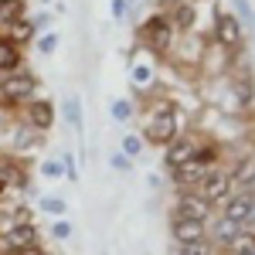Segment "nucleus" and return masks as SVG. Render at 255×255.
Here are the masks:
<instances>
[{"label":"nucleus","instance_id":"f257e3e1","mask_svg":"<svg viewBox=\"0 0 255 255\" xmlns=\"http://www.w3.org/2000/svg\"><path fill=\"white\" fill-rule=\"evenodd\" d=\"M34 89H38V79L31 72H7L3 82H0V102L3 106H20V102H31L34 99Z\"/></svg>","mask_w":255,"mask_h":255},{"label":"nucleus","instance_id":"f03ea898","mask_svg":"<svg viewBox=\"0 0 255 255\" xmlns=\"http://www.w3.org/2000/svg\"><path fill=\"white\" fill-rule=\"evenodd\" d=\"M139 38H143V44L153 55H167V48L174 44V24H170V17H163V14H153V17L139 27Z\"/></svg>","mask_w":255,"mask_h":255},{"label":"nucleus","instance_id":"7ed1b4c3","mask_svg":"<svg viewBox=\"0 0 255 255\" xmlns=\"http://www.w3.org/2000/svg\"><path fill=\"white\" fill-rule=\"evenodd\" d=\"M180 123H177V109H170V113H157V116L146 119V129H143V136H146V143H157V146H167L170 139L180 136V129H177Z\"/></svg>","mask_w":255,"mask_h":255},{"label":"nucleus","instance_id":"20e7f679","mask_svg":"<svg viewBox=\"0 0 255 255\" xmlns=\"http://www.w3.org/2000/svg\"><path fill=\"white\" fill-rule=\"evenodd\" d=\"M215 41L218 48H228V51L242 48V24L232 10H215Z\"/></svg>","mask_w":255,"mask_h":255},{"label":"nucleus","instance_id":"39448f33","mask_svg":"<svg viewBox=\"0 0 255 255\" xmlns=\"http://www.w3.org/2000/svg\"><path fill=\"white\" fill-rule=\"evenodd\" d=\"M211 211H215V204L204 194H197V191H184L177 197V218H191V221H204L208 225Z\"/></svg>","mask_w":255,"mask_h":255},{"label":"nucleus","instance_id":"423d86ee","mask_svg":"<svg viewBox=\"0 0 255 255\" xmlns=\"http://www.w3.org/2000/svg\"><path fill=\"white\" fill-rule=\"evenodd\" d=\"M225 218L238 221L242 228H255V194L249 191H238L225 201Z\"/></svg>","mask_w":255,"mask_h":255},{"label":"nucleus","instance_id":"0eeeda50","mask_svg":"<svg viewBox=\"0 0 255 255\" xmlns=\"http://www.w3.org/2000/svg\"><path fill=\"white\" fill-rule=\"evenodd\" d=\"M197 153V139L194 136H177L167 143V153H163V167L167 170H177V167H184L187 160H194Z\"/></svg>","mask_w":255,"mask_h":255},{"label":"nucleus","instance_id":"6e6552de","mask_svg":"<svg viewBox=\"0 0 255 255\" xmlns=\"http://www.w3.org/2000/svg\"><path fill=\"white\" fill-rule=\"evenodd\" d=\"M27 123L41 129V133H48L51 126H55V106H51V99H34V102H27Z\"/></svg>","mask_w":255,"mask_h":255},{"label":"nucleus","instance_id":"1a4fd4ad","mask_svg":"<svg viewBox=\"0 0 255 255\" xmlns=\"http://www.w3.org/2000/svg\"><path fill=\"white\" fill-rule=\"evenodd\" d=\"M27 245H38V228H34L31 221L7 228V235H3V249H7V252H17V249H27Z\"/></svg>","mask_w":255,"mask_h":255},{"label":"nucleus","instance_id":"9d476101","mask_svg":"<svg viewBox=\"0 0 255 255\" xmlns=\"http://www.w3.org/2000/svg\"><path fill=\"white\" fill-rule=\"evenodd\" d=\"M170 232H174V242H177V245H184V242H201V238H208V228H204V221H191V218H174Z\"/></svg>","mask_w":255,"mask_h":255},{"label":"nucleus","instance_id":"9b49d317","mask_svg":"<svg viewBox=\"0 0 255 255\" xmlns=\"http://www.w3.org/2000/svg\"><path fill=\"white\" fill-rule=\"evenodd\" d=\"M41 136H44V133L34 129L31 123H27V126H17V129H14V139H10V150H14V153H31V150L41 146Z\"/></svg>","mask_w":255,"mask_h":255},{"label":"nucleus","instance_id":"f8f14e48","mask_svg":"<svg viewBox=\"0 0 255 255\" xmlns=\"http://www.w3.org/2000/svg\"><path fill=\"white\" fill-rule=\"evenodd\" d=\"M228 82H232V89H235V99L242 102V106H249L255 99V82H252V75L245 72V68H235L232 75H228Z\"/></svg>","mask_w":255,"mask_h":255},{"label":"nucleus","instance_id":"ddd939ff","mask_svg":"<svg viewBox=\"0 0 255 255\" xmlns=\"http://www.w3.org/2000/svg\"><path fill=\"white\" fill-rule=\"evenodd\" d=\"M0 184L3 187H27V174H24V167H20L17 160H0Z\"/></svg>","mask_w":255,"mask_h":255},{"label":"nucleus","instance_id":"4468645a","mask_svg":"<svg viewBox=\"0 0 255 255\" xmlns=\"http://www.w3.org/2000/svg\"><path fill=\"white\" fill-rule=\"evenodd\" d=\"M242 232H245V228H242L238 221H232V218H225V215H221V218L215 221V235H211V238H215L221 249H228V245H232V242H235V238L242 235Z\"/></svg>","mask_w":255,"mask_h":255},{"label":"nucleus","instance_id":"2eb2a0df","mask_svg":"<svg viewBox=\"0 0 255 255\" xmlns=\"http://www.w3.org/2000/svg\"><path fill=\"white\" fill-rule=\"evenodd\" d=\"M20 68V48L7 34H0V72H17Z\"/></svg>","mask_w":255,"mask_h":255},{"label":"nucleus","instance_id":"dca6fc26","mask_svg":"<svg viewBox=\"0 0 255 255\" xmlns=\"http://www.w3.org/2000/svg\"><path fill=\"white\" fill-rule=\"evenodd\" d=\"M194 17H197V7L191 3V0H180V3L174 7L170 24H174V31H191V27H194Z\"/></svg>","mask_w":255,"mask_h":255},{"label":"nucleus","instance_id":"f3484780","mask_svg":"<svg viewBox=\"0 0 255 255\" xmlns=\"http://www.w3.org/2000/svg\"><path fill=\"white\" fill-rule=\"evenodd\" d=\"M228 177H232V187H249V180L255 177V157H242L235 163V170H228Z\"/></svg>","mask_w":255,"mask_h":255},{"label":"nucleus","instance_id":"a211bd4d","mask_svg":"<svg viewBox=\"0 0 255 255\" xmlns=\"http://www.w3.org/2000/svg\"><path fill=\"white\" fill-rule=\"evenodd\" d=\"M7 38L14 41V44H27V41L34 38V27H31V17H20V20H14L10 27H7Z\"/></svg>","mask_w":255,"mask_h":255},{"label":"nucleus","instance_id":"6ab92c4d","mask_svg":"<svg viewBox=\"0 0 255 255\" xmlns=\"http://www.w3.org/2000/svg\"><path fill=\"white\" fill-rule=\"evenodd\" d=\"M232 7H235L232 14L238 17L242 31H245V27H249V31H255V10H252V3H249V0H232Z\"/></svg>","mask_w":255,"mask_h":255},{"label":"nucleus","instance_id":"aec40b11","mask_svg":"<svg viewBox=\"0 0 255 255\" xmlns=\"http://www.w3.org/2000/svg\"><path fill=\"white\" fill-rule=\"evenodd\" d=\"M129 82H133L136 89H150V85H153V68L143 65V61H136V65L129 68Z\"/></svg>","mask_w":255,"mask_h":255},{"label":"nucleus","instance_id":"412c9836","mask_svg":"<svg viewBox=\"0 0 255 255\" xmlns=\"http://www.w3.org/2000/svg\"><path fill=\"white\" fill-rule=\"evenodd\" d=\"M177 255H215V245H211V238L184 242V245H177Z\"/></svg>","mask_w":255,"mask_h":255},{"label":"nucleus","instance_id":"4be33fe9","mask_svg":"<svg viewBox=\"0 0 255 255\" xmlns=\"http://www.w3.org/2000/svg\"><path fill=\"white\" fill-rule=\"evenodd\" d=\"M20 17H24V0H10V3L0 7V24H3V27H10V24L20 20Z\"/></svg>","mask_w":255,"mask_h":255},{"label":"nucleus","instance_id":"5701e85b","mask_svg":"<svg viewBox=\"0 0 255 255\" xmlns=\"http://www.w3.org/2000/svg\"><path fill=\"white\" fill-rule=\"evenodd\" d=\"M41 177H48V180L65 177V163H61V157H44L41 160Z\"/></svg>","mask_w":255,"mask_h":255},{"label":"nucleus","instance_id":"b1692460","mask_svg":"<svg viewBox=\"0 0 255 255\" xmlns=\"http://www.w3.org/2000/svg\"><path fill=\"white\" fill-rule=\"evenodd\" d=\"M65 116H68V123H72L75 129H82V99L79 96L65 99Z\"/></svg>","mask_w":255,"mask_h":255},{"label":"nucleus","instance_id":"393cba45","mask_svg":"<svg viewBox=\"0 0 255 255\" xmlns=\"http://www.w3.org/2000/svg\"><path fill=\"white\" fill-rule=\"evenodd\" d=\"M109 113H113L116 123H126V119L133 116V102H129V99H116V102L109 106Z\"/></svg>","mask_w":255,"mask_h":255},{"label":"nucleus","instance_id":"a878e982","mask_svg":"<svg viewBox=\"0 0 255 255\" xmlns=\"http://www.w3.org/2000/svg\"><path fill=\"white\" fill-rule=\"evenodd\" d=\"M41 211H48V215H65V211H68V204H65V201H61V197H41Z\"/></svg>","mask_w":255,"mask_h":255},{"label":"nucleus","instance_id":"bb28decb","mask_svg":"<svg viewBox=\"0 0 255 255\" xmlns=\"http://www.w3.org/2000/svg\"><path fill=\"white\" fill-rule=\"evenodd\" d=\"M34 48H38L41 55H51V51L58 48V34H41V38H38V44H34Z\"/></svg>","mask_w":255,"mask_h":255},{"label":"nucleus","instance_id":"cd10ccee","mask_svg":"<svg viewBox=\"0 0 255 255\" xmlns=\"http://www.w3.org/2000/svg\"><path fill=\"white\" fill-rule=\"evenodd\" d=\"M123 153H126V157H139V153H143V139L139 136H126L123 139Z\"/></svg>","mask_w":255,"mask_h":255},{"label":"nucleus","instance_id":"c85d7f7f","mask_svg":"<svg viewBox=\"0 0 255 255\" xmlns=\"http://www.w3.org/2000/svg\"><path fill=\"white\" fill-rule=\"evenodd\" d=\"M109 167H113V170H119V174H126V170L133 167V160L126 157V153H113V157H109Z\"/></svg>","mask_w":255,"mask_h":255},{"label":"nucleus","instance_id":"c756f323","mask_svg":"<svg viewBox=\"0 0 255 255\" xmlns=\"http://www.w3.org/2000/svg\"><path fill=\"white\" fill-rule=\"evenodd\" d=\"M51 235L58 238V242H65V238H72V225H68V221H55V228H51Z\"/></svg>","mask_w":255,"mask_h":255},{"label":"nucleus","instance_id":"7c9ffc66","mask_svg":"<svg viewBox=\"0 0 255 255\" xmlns=\"http://www.w3.org/2000/svg\"><path fill=\"white\" fill-rule=\"evenodd\" d=\"M61 163H65V177H68V180H79V170H75L72 153H61Z\"/></svg>","mask_w":255,"mask_h":255},{"label":"nucleus","instance_id":"2f4dec72","mask_svg":"<svg viewBox=\"0 0 255 255\" xmlns=\"http://www.w3.org/2000/svg\"><path fill=\"white\" fill-rule=\"evenodd\" d=\"M31 27H34V31H48V27H51V14H34V17H31Z\"/></svg>","mask_w":255,"mask_h":255},{"label":"nucleus","instance_id":"473e14b6","mask_svg":"<svg viewBox=\"0 0 255 255\" xmlns=\"http://www.w3.org/2000/svg\"><path fill=\"white\" fill-rule=\"evenodd\" d=\"M109 7H113V17H116V20H123V17H126V10H129V3H126V0H113Z\"/></svg>","mask_w":255,"mask_h":255},{"label":"nucleus","instance_id":"72a5a7b5","mask_svg":"<svg viewBox=\"0 0 255 255\" xmlns=\"http://www.w3.org/2000/svg\"><path fill=\"white\" fill-rule=\"evenodd\" d=\"M10 255H44V252H41V245H27V249H17V252H10Z\"/></svg>","mask_w":255,"mask_h":255},{"label":"nucleus","instance_id":"f704fd0d","mask_svg":"<svg viewBox=\"0 0 255 255\" xmlns=\"http://www.w3.org/2000/svg\"><path fill=\"white\" fill-rule=\"evenodd\" d=\"M245 191H249V194H255V177L249 180V187H245Z\"/></svg>","mask_w":255,"mask_h":255},{"label":"nucleus","instance_id":"c9c22d12","mask_svg":"<svg viewBox=\"0 0 255 255\" xmlns=\"http://www.w3.org/2000/svg\"><path fill=\"white\" fill-rule=\"evenodd\" d=\"M3 3H10V0H0V7H3Z\"/></svg>","mask_w":255,"mask_h":255},{"label":"nucleus","instance_id":"e433bc0d","mask_svg":"<svg viewBox=\"0 0 255 255\" xmlns=\"http://www.w3.org/2000/svg\"><path fill=\"white\" fill-rule=\"evenodd\" d=\"M0 197H3V184H0Z\"/></svg>","mask_w":255,"mask_h":255},{"label":"nucleus","instance_id":"4c0bfd02","mask_svg":"<svg viewBox=\"0 0 255 255\" xmlns=\"http://www.w3.org/2000/svg\"><path fill=\"white\" fill-rule=\"evenodd\" d=\"M41 3H51V0H41Z\"/></svg>","mask_w":255,"mask_h":255}]
</instances>
